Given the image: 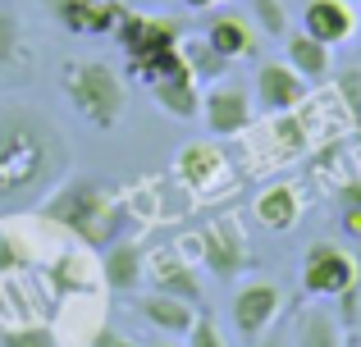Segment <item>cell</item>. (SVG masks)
<instances>
[{
  "mask_svg": "<svg viewBox=\"0 0 361 347\" xmlns=\"http://www.w3.org/2000/svg\"><path fill=\"white\" fill-rule=\"evenodd\" d=\"M147 92H151V101H156L165 115H174V119H197L202 115V82L183 69V60H178L174 69L160 73Z\"/></svg>",
  "mask_w": 361,
  "mask_h": 347,
  "instance_id": "cell-14",
  "label": "cell"
},
{
  "mask_svg": "<svg viewBox=\"0 0 361 347\" xmlns=\"http://www.w3.org/2000/svg\"><path fill=\"white\" fill-rule=\"evenodd\" d=\"M183 5H188V9H220L224 0H183Z\"/></svg>",
  "mask_w": 361,
  "mask_h": 347,
  "instance_id": "cell-27",
  "label": "cell"
},
{
  "mask_svg": "<svg viewBox=\"0 0 361 347\" xmlns=\"http://www.w3.org/2000/svg\"><path fill=\"white\" fill-rule=\"evenodd\" d=\"M69 174V142L37 106L0 101V201H46Z\"/></svg>",
  "mask_w": 361,
  "mask_h": 347,
  "instance_id": "cell-1",
  "label": "cell"
},
{
  "mask_svg": "<svg viewBox=\"0 0 361 347\" xmlns=\"http://www.w3.org/2000/svg\"><path fill=\"white\" fill-rule=\"evenodd\" d=\"M302 32L334 51V46H343V42L357 37V5H348V0H307V9H302Z\"/></svg>",
  "mask_w": 361,
  "mask_h": 347,
  "instance_id": "cell-11",
  "label": "cell"
},
{
  "mask_svg": "<svg viewBox=\"0 0 361 347\" xmlns=\"http://www.w3.org/2000/svg\"><path fill=\"white\" fill-rule=\"evenodd\" d=\"M197 238H202V260H206V270H211L215 279H238L243 270H247V260H252L247 238H243V229H238L233 215L211 220Z\"/></svg>",
  "mask_w": 361,
  "mask_h": 347,
  "instance_id": "cell-7",
  "label": "cell"
},
{
  "mask_svg": "<svg viewBox=\"0 0 361 347\" xmlns=\"http://www.w3.org/2000/svg\"><path fill=\"white\" fill-rule=\"evenodd\" d=\"M142 284H151V293H165V297H178V302L197 306L202 311L206 293H202V279H197V270L188 265V260L169 256V251H156V256H147V279Z\"/></svg>",
  "mask_w": 361,
  "mask_h": 347,
  "instance_id": "cell-10",
  "label": "cell"
},
{
  "mask_svg": "<svg viewBox=\"0 0 361 347\" xmlns=\"http://www.w3.org/2000/svg\"><path fill=\"white\" fill-rule=\"evenodd\" d=\"M188 347H224V334L215 329V320L206 311H197L192 329H188Z\"/></svg>",
  "mask_w": 361,
  "mask_h": 347,
  "instance_id": "cell-24",
  "label": "cell"
},
{
  "mask_svg": "<svg viewBox=\"0 0 361 347\" xmlns=\"http://www.w3.org/2000/svg\"><path fill=\"white\" fill-rule=\"evenodd\" d=\"M311 96V87L288 69L283 60H265L256 69V101H261L270 115H288V110H302V101Z\"/></svg>",
  "mask_w": 361,
  "mask_h": 347,
  "instance_id": "cell-12",
  "label": "cell"
},
{
  "mask_svg": "<svg viewBox=\"0 0 361 347\" xmlns=\"http://www.w3.org/2000/svg\"><path fill=\"white\" fill-rule=\"evenodd\" d=\"M178 60H183V69L192 73L202 87L220 82L224 73H229V64H233L229 55H220L211 42H206V32H202V37H183V42H178Z\"/></svg>",
  "mask_w": 361,
  "mask_h": 347,
  "instance_id": "cell-18",
  "label": "cell"
},
{
  "mask_svg": "<svg viewBox=\"0 0 361 347\" xmlns=\"http://www.w3.org/2000/svg\"><path fill=\"white\" fill-rule=\"evenodd\" d=\"M353 284H361L357 260L338 242H311L307 256H302V288H307V297H338Z\"/></svg>",
  "mask_w": 361,
  "mask_h": 347,
  "instance_id": "cell-4",
  "label": "cell"
},
{
  "mask_svg": "<svg viewBox=\"0 0 361 347\" xmlns=\"http://www.w3.org/2000/svg\"><path fill=\"white\" fill-rule=\"evenodd\" d=\"M293 347H343V324H338L334 311H302L298 334H293Z\"/></svg>",
  "mask_w": 361,
  "mask_h": 347,
  "instance_id": "cell-20",
  "label": "cell"
},
{
  "mask_svg": "<svg viewBox=\"0 0 361 347\" xmlns=\"http://www.w3.org/2000/svg\"><path fill=\"white\" fill-rule=\"evenodd\" d=\"M283 64H288V69L298 73L307 87H316V82H325L329 73H334V51H329V46H320L316 37H307L298 27V32L283 37Z\"/></svg>",
  "mask_w": 361,
  "mask_h": 347,
  "instance_id": "cell-15",
  "label": "cell"
},
{
  "mask_svg": "<svg viewBox=\"0 0 361 347\" xmlns=\"http://www.w3.org/2000/svg\"><path fill=\"white\" fill-rule=\"evenodd\" d=\"M206 42H211L220 55H229V60H238V55H252V51H256L252 18H243V14H215L211 27H206Z\"/></svg>",
  "mask_w": 361,
  "mask_h": 347,
  "instance_id": "cell-19",
  "label": "cell"
},
{
  "mask_svg": "<svg viewBox=\"0 0 361 347\" xmlns=\"http://www.w3.org/2000/svg\"><path fill=\"white\" fill-rule=\"evenodd\" d=\"M101 279H106L110 293H137V284L147 279V247L133 238L115 242L101 260Z\"/></svg>",
  "mask_w": 361,
  "mask_h": 347,
  "instance_id": "cell-16",
  "label": "cell"
},
{
  "mask_svg": "<svg viewBox=\"0 0 361 347\" xmlns=\"http://www.w3.org/2000/svg\"><path fill=\"white\" fill-rule=\"evenodd\" d=\"M338 101H343L353 115H361V69L338 73Z\"/></svg>",
  "mask_w": 361,
  "mask_h": 347,
  "instance_id": "cell-25",
  "label": "cell"
},
{
  "mask_svg": "<svg viewBox=\"0 0 361 347\" xmlns=\"http://www.w3.org/2000/svg\"><path fill=\"white\" fill-rule=\"evenodd\" d=\"M357 46H361V9H357Z\"/></svg>",
  "mask_w": 361,
  "mask_h": 347,
  "instance_id": "cell-28",
  "label": "cell"
},
{
  "mask_svg": "<svg viewBox=\"0 0 361 347\" xmlns=\"http://www.w3.org/2000/svg\"><path fill=\"white\" fill-rule=\"evenodd\" d=\"M302 206H307L302 201V187L288 183V178H274V183H265L261 192H256L252 215L265 233H288L293 224L302 220Z\"/></svg>",
  "mask_w": 361,
  "mask_h": 347,
  "instance_id": "cell-13",
  "label": "cell"
},
{
  "mask_svg": "<svg viewBox=\"0 0 361 347\" xmlns=\"http://www.w3.org/2000/svg\"><path fill=\"white\" fill-rule=\"evenodd\" d=\"M348 5H357V9H361V0H348Z\"/></svg>",
  "mask_w": 361,
  "mask_h": 347,
  "instance_id": "cell-29",
  "label": "cell"
},
{
  "mask_svg": "<svg viewBox=\"0 0 361 347\" xmlns=\"http://www.w3.org/2000/svg\"><path fill=\"white\" fill-rule=\"evenodd\" d=\"M252 347H293V339H283L279 329H270V334H261V339H256Z\"/></svg>",
  "mask_w": 361,
  "mask_h": 347,
  "instance_id": "cell-26",
  "label": "cell"
},
{
  "mask_svg": "<svg viewBox=\"0 0 361 347\" xmlns=\"http://www.w3.org/2000/svg\"><path fill=\"white\" fill-rule=\"evenodd\" d=\"M252 18L256 27H261L265 37H274V42H283V37H288V9H283V0H252Z\"/></svg>",
  "mask_w": 361,
  "mask_h": 347,
  "instance_id": "cell-22",
  "label": "cell"
},
{
  "mask_svg": "<svg viewBox=\"0 0 361 347\" xmlns=\"http://www.w3.org/2000/svg\"><path fill=\"white\" fill-rule=\"evenodd\" d=\"M46 215H51L55 224H64L73 238L101 242V238L115 233L119 201L101 183H92V178H73V183H60L51 196H46Z\"/></svg>",
  "mask_w": 361,
  "mask_h": 347,
  "instance_id": "cell-3",
  "label": "cell"
},
{
  "mask_svg": "<svg viewBox=\"0 0 361 347\" xmlns=\"http://www.w3.org/2000/svg\"><path fill=\"white\" fill-rule=\"evenodd\" d=\"M0 347H60L46 324H9L0 329Z\"/></svg>",
  "mask_w": 361,
  "mask_h": 347,
  "instance_id": "cell-23",
  "label": "cell"
},
{
  "mask_svg": "<svg viewBox=\"0 0 361 347\" xmlns=\"http://www.w3.org/2000/svg\"><path fill=\"white\" fill-rule=\"evenodd\" d=\"M174 174L192 196H215V192H229L233 187L229 160H224L211 142H188L183 151L174 156Z\"/></svg>",
  "mask_w": 361,
  "mask_h": 347,
  "instance_id": "cell-6",
  "label": "cell"
},
{
  "mask_svg": "<svg viewBox=\"0 0 361 347\" xmlns=\"http://www.w3.org/2000/svg\"><path fill=\"white\" fill-rule=\"evenodd\" d=\"M51 14L73 37H115L128 5L123 0H51Z\"/></svg>",
  "mask_w": 361,
  "mask_h": 347,
  "instance_id": "cell-8",
  "label": "cell"
},
{
  "mask_svg": "<svg viewBox=\"0 0 361 347\" xmlns=\"http://www.w3.org/2000/svg\"><path fill=\"white\" fill-rule=\"evenodd\" d=\"M202 119L215 137H243L252 128V96L220 78L202 92Z\"/></svg>",
  "mask_w": 361,
  "mask_h": 347,
  "instance_id": "cell-9",
  "label": "cell"
},
{
  "mask_svg": "<svg viewBox=\"0 0 361 347\" xmlns=\"http://www.w3.org/2000/svg\"><path fill=\"white\" fill-rule=\"evenodd\" d=\"M60 87H64V96H69L73 115H78L87 128H97V133L119 128L123 106H128V92H123V78L115 73V64L73 60L69 69L60 73Z\"/></svg>",
  "mask_w": 361,
  "mask_h": 347,
  "instance_id": "cell-2",
  "label": "cell"
},
{
  "mask_svg": "<svg viewBox=\"0 0 361 347\" xmlns=\"http://www.w3.org/2000/svg\"><path fill=\"white\" fill-rule=\"evenodd\" d=\"M283 315V293L270 279H247V284L233 293V324L247 343H256L261 334H270Z\"/></svg>",
  "mask_w": 361,
  "mask_h": 347,
  "instance_id": "cell-5",
  "label": "cell"
},
{
  "mask_svg": "<svg viewBox=\"0 0 361 347\" xmlns=\"http://www.w3.org/2000/svg\"><path fill=\"white\" fill-rule=\"evenodd\" d=\"M27 46H23V18H18L14 0H0V69L23 64Z\"/></svg>",
  "mask_w": 361,
  "mask_h": 347,
  "instance_id": "cell-21",
  "label": "cell"
},
{
  "mask_svg": "<svg viewBox=\"0 0 361 347\" xmlns=\"http://www.w3.org/2000/svg\"><path fill=\"white\" fill-rule=\"evenodd\" d=\"M137 311L151 329L169 334V339H188V329H192V320H197V306L178 302V297H165V293H147L137 302Z\"/></svg>",
  "mask_w": 361,
  "mask_h": 347,
  "instance_id": "cell-17",
  "label": "cell"
}]
</instances>
